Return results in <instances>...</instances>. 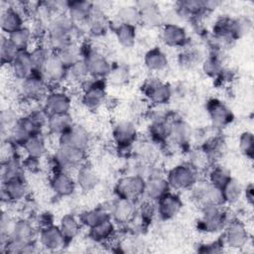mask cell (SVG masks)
<instances>
[{"label": "cell", "instance_id": "obj_1", "mask_svg": "<svg viewBox=\"0 0 254 254\" xmlns=\"http://www.w3.org/2000/svg\"><path fill=\"white\" fill-rule=\"evenodd\" d=\"M81 30L77 28L66 14H59L48 24L46 46L52 52H58L64 46L78 42Z\"/></svg>", "mask_w": 254, "mask_h": 254}, {"label": "cell", "instance_id": "obj_2", "mask_svg": "<svg viewBox=\"0 0 254 254\" xmlns=\"http://www.w3.org/2000/svg\"><path fill=\"white\" fill-rule=\"evenodd\" d=\"M86 151L78 148L58 145L52 157L53 171L63 170L68 172L77 169L86 162Z\"/></svg>", "mask_w": 254, "mask_h": 254}, {"label": "cell", "instance_id": "obj_3", "mask_svg": "<svg viewBox=\"0 0 254 254\" xmlns=\"http://www.w3.org/2000/svg\"><path fill=\"white\" fill-rule=\"evenodd\" d=\"M201 217L197 221L199 231L205 233H216L225 227L229 221L227 212L222 206L217 205H202Z\"/></svg>", "mask_w": 254, "mask_h": 254}, {"label": "cell", "instance_id": "obj_4", "mask_svg": "<svg viewBox=\"0 0 254 254\" xmlns=\"http://www.w3.org/2000/svg\"><path fill=\"white\" fill-rule=\"evenodd\" d=\"M199 172L188 162L178 164L169 170L166 178L171 189L176 190H190L199 180Z\"/></svg>", "mask_w": 254, "mask_h": 254}, {"label": "cell", "instance_id": "obj_5", "mask_svg": "<svg viewBox=\"0 0 254 254\" xmlns=\"http://www.w3.org/2000/svg\"><path fill=\"white\" fill-rule=\"evenodd\" d=\"M141 91L151 105H167L174 95V88L158 77L147 78L141 86Z\"/></svg>", "mask_w": 254, "mask_h": 254}, {"label": "cell", "instance_id": "obj_6", "mask_svg": "<svg viewBox=\"0 0 254 254\" xmlns=\"http://www.w3.org/2000/svg\"><path fill=\"white\" fill-rule=\"evenodd\" d=\"M18 91L20 95L28 101L43 100L50 91V85L45 79L42 71L33 70L28 77L18 81Z\"/></svg>", "mask_w": 254, "mask_h": 254}, {"label": "cell", "instance_id": "obj_7", "mask_svg": "<svg viewBox=\"0 0 254 254\" xmlns=\"http://www.w3.org/2000/svg\"><path fill=\"white\" fill-rule=\"evenodd\" d=\"M83 62L90 77L94 79H105L111 69L112 64L100 51L91 47L89 44L83 43Z\"/></svg>", "mask_w": 254, "mask_h": 254}, {"label": "cell", "instance_id": "obj_8", "mask_svg": "<svg viewBox=\"0 0 254 254\" xmlns=\"http://www.w3.org/2000/svg\"><path fill=\"white\" fill-rule=\"evenodd\" d=\"M105 79H89L83 86L81 92V103L89 110H96L107 101Z\"/></svg>", "mask_w": 254, "mask_h": 254}, {"label": "cell", "instance_id": "obj_9", "mask_svg": "<svg viewBox=\"0 0 254 254\" xmlns=\"http://www.w3.org/2000/svg\"><path fill=\"white\" fill-rule=\"evenodd\" d=\"M25 15H28L25 3L7 4L6 7H2L0 16L2 32L8 36L25 26Z\"/></svg>", "mask_w": 254, "mask_h": 254}, {"label": "cell", "instance_id": "obj_10", "mask_svg": "<svg viewBox=\"0 0 254 254\" xmlns=\"http://www.w3.org/2000/svg\"><path fill=\"white\" fill-rule=\"evenodd\" d=\"M145 179L139 175L128 174L121 177L114 187V192L117 197L137 201L144 196Z\"/></svg>", "mask_w": 254, "mask_h": 254}, {"label": "cell", "instance_id": "obj_11", "mask_svg": "<svg viewBox=\"0 0 254 254\" xmlns=\"http://www.w3.org/2000/svg\"><path fill=\"white\" fill-rule=\"evenodd\" d=\"M43 126L30 114L20 116L9 135L5 139H10L16 145L22 146L30 137L42 134Z\"/></svg>", "mask_w": 254, "mask_h": 254}, {"label": "cell", "instance_id": "obj_12", "mask_svg": "<svg viewBox=\"0 0 254 254\" xmlns=\"http://www.w3.org/2000/svg\"><path fill=\"white\" fill-rule=\"evenodd\" d=\"M113 142L120 152L130 153L134 144L138 140V131L136 125L131 120H121L115 124L112 130Z\"/></svg>", "mask_w": 254, "mask_h": 254}, {"label": "cell", "instance_id": "obj_13", "mask_svg": "<svg viewBox=\"0 0 254 254\" xmlns=\"http://www.w3.org/2000/svg\"><path fill=\"white\" fill-rule=\"evenodd\" d=\"M250 235L246 225L237 220L232 219L227 222L223 228L221 240L224 246L231 249H242L248 245Z\"/></svg>", "mask_w": 254, "mask_h": 254}, {"label": "cell", "instance_id": "obj_14", "mask_svg": "<svg viewBox=\"0 0 254 254\" xmlns=\"http://www.w3.org/2000/svg\"><path fill=\"white\" fill-rule=\"evenodd\" d=\"M192 190L193 198L202 205H217L223 206L225 204L221 189L210 185L207 181H197L190 190Z\"/></svg>", "mask_w": 254, "mask_h": 254}, {"label": "cell", "instance_id": "obj_15", "mask_svg": "<svg viewBox=\"0 0 254 254\" xmlns=\"http://www.w3.org/2000/svg\"><path fill=\"white\" fill-rule=\"evenodd\" d=\"M170 190L171 188L166 176L153 166L150 175L145 179L144 197L150 201L156 202L161 196Z\"/></svg>", "mask_w": 254, "mask_h": 254}, {"label": "cell", "instance_id": "obj_16", "mask_svg": "<svg viewBox=\"0 0 254 254\" xmlns=\"http://www.w3.org/2000/svg\"><path fill=\"white\" fill-rule=\"evenodd\" d=\"M90 134L82 125L73 123L65 132L58 137V145L78 148L87 151L90 144Z\"/></svg>", "mask_w": 254, "mask_h": 254}, {"label": "cell", "instance_id": "obj_17", "mask_svg": "<svg viewBox=\"0 0 254 254\" xmlns=\"http://www.w3.org/2000/svg\"><path fill=\"white\" fill-rule=\"evenodd\" d=\"M155 205L157 216L163 221H168L181 212L184 203L178 193L170 190L161 196L155 202Z\"/></svg>", "mask_w": 254, "mask_h": 254}, {"label": "cell", "instance_id": "obj_18", "mask_svg": "<svg viewBox=\"0 0 254 254\" xmlns=\"http://www.w3.org/2000/svg\"><path fill=\"white\" fill-rule=\"evenodd\" d=\"M43 107L49 114L69 113L71 108V98L64 89H50L43 99Z\"/></svg>", "mask_w": 254, "mask_h": 254}, {"label": "cell", "instance_id": "obj_19", "mask_svg": "<svg viewBox=\"0 0 254 254\" xmlns=\"http://www.w3.org/2000/svg\"><path fill=\"white\" fill-rule=\"evenodd\" d=\"M109 212L115 223L127 224L132 222L137 215L136 201L117 197L109 204Z\"/></svg>", "mask_w": 254, "mask_h": 254}, {"label": "cell", "instance_id": "obj_20", "mask_svg": "<svg viewBox=\"0 0 254 254\" xmlns=\"http://www.w3.org/2000/svg\"><path fill=\"white\" fill-rule=\"evenodd\" d=\"M192 132L193 130L186 120L173 117L170 124V134L167 143H171L177 148L184 149L191 143Z\"/></svg>", "mask_w": 254, "mask_h": 254}, {"label": "cell", "instance_id": "obj_21", "mask_svg": "<svg viewBox=\"0 0 254 254\" xmlns=\"http://www.w3.org/2000/svg\"><path fill=\"white\" fill-rule=\"evenodd\" d=\"M135 5L140 11V24L146 28H159L164 25V13L154 1H137Z\"/></svg>", "mask_w": 254, "mask_h": 254}, {"label": "cell", "instance_id": "obj_22", "mask_svg": "<svg viewBox=\"0 0 254 254\" xmlns=\"http://www.w3.org/2000/svg\"><path fill=\"white\" fill-rule=\"evenodd\" d=\"M206 111L212 126L217 129L226 127L234 119V115L230 108L217 98H211L207 101Z\"/></svg>", "mask_w": 254, "mask_h": 254}, {"label": "cell", "instance_id": "obj_23", "mask_svg": "<svg viewBox=\"0 0 254 254\" xmlns=\"http://www.w3.org/2000/svg\"><path fill=\"white\" fill-rule=\"evenodd\" d=\"M28 193V186L23 177L13 178L2 182L1 199L2 202L16 203L22 201Z\"/></svg>", "mask_w": 254, "mask_h": 254}, {"label": "cell", "instance_id": "obj_24", "mask_svg": "<svg viewBox=\"0 0 254 254\" xmlns=\"http://www.w3.org/2000/svg\"><path fill=\"white\" fill-rule=\"evenodd\" d=\"M38 243L39 246L47 251H58L68 244L60 227L55 224L43 227L39 230Z\"/></svg>", "mask_w": 254, "mask_h": 254}, {"label": "cell", "instance_id": "obj_25", "mask_svg": "<svg viewBox=\"0 0 254 254\" xmlns=\"http://www.w3.org/2000/svg\"><path fill=\"white\" fill-rule=\"evenodd\" d=\"M162 42L170 48H185L189 43L186 29L178 23H165L161 27Z\"/></svg>", "mask_w": 254, "mask_h": 254}, {"label": "cell", "instance_id": "obj_26", "mask_svg": "<svg viewBox=\"0 0 254 254\" xmlns=\"http://www.w3.org/2000/svg\"><path fill=\"white\" fill-rule=\"evenodd\" d=\"M66 71L67 67L55 52L51 53L42 69V73L49 85H58L65 81Z\"/></svg>", "mask_w": 254, "mask_h": 254}, {"label": "cell", "instance_id": "obj_27", "mask_svg": "<svg viewBox=\"0 0 254 254\" xmlns=\"http://www.w3.org/2000/svg\"><path fill=\"white\" fill-rule=\"evenodd\" d=\"M94 3L85 0H73L68 2L66 16L81 31L85 28V24L93 10Z\"/></svg>", "mask_w": 254, "mask_h": 254}, {"label": "cell", "instance_id": "obj_28", "mask_svg": "<svg viewBox=\"0 0 254 254\" xmlns=\"http://www.w3.org/2000/svg\"><path fill=\"white\" fill-rule=\"evenodd\" d=\"M50 185L53 191L61 197L71 195L77 187L74 177H71L68 172L63 170L53 171Z\"/></svg>", "mask_w": 254, "mask_h": 254}, {"label": "cell", "instance_id": "obj_29", "mask_svg": "<svg viewBox=\"0 0 254 254\" xmlns=\"http://www.w3.org/2000/svg\"><path fill=\"white\" fill-rule=\"evenodd\" d=\"M111 26V19L106 15L104 9L94 4L93 10L85 24V31L93 37L104 36Z\"/></svg>", "mask_w": 254, "mask_h": 254}, {"label": "cell", "instance_id": "obj_30", "mask_svg": "<svg viewBox=\"0 0 254 254\" xmlns=\"http://www.w3.org/2000/svg\"><path fill=\"white\" fill-rule=\"evenodd\" d=\"M175 13L182 19H198L208 13L205 8V0H184L176 3Z\"/></svg>", "mask_w": 254, "mask_h": 254}, {"label": "cell", "instance_id": "obj_31", "mask_svg": "<svg viewBox=\"0 0 254 254\" xmlns=\"http://www.w3.org/2000/svg\"><path fill=\"white\" fill-rule=\"evenodd\" d=\"M76 186L83 191H90L99 183V177L95 169L86 162L76 169L74 176Z\"/></svg>", "mask_w": 254, "mask_h": 254}, {"label": "cell", "instance_id": "obj_32", "mask_svg": "<svg viewBox=\"0 0 254 254\" xmlns=\"http://www.w3.org/2000/svg\"><path fill=\"white\" fill-rule=\"evenodd\" d=\"M35 235L36 228L33 222L25 218H16L11 229L9 238L19 243L27 244L35 241Z\"/></svg>", "mask_w": 254, "mask_h": 254}, {"label": "cell", "instance_id": "obj_33", "mask_svg": "<svg viewBox=\"0 0 254 254\" xmlns=\"http://www.w3.org/2000/svg\"><path fill=\"white\" fill-rule=\"evenodd\" d=\"M110 30L113 31L118 44L124 49H131L137 41V30L135 26L120 24L115 20H111Z\"/></svg>", "mask_w": 254, "mask_h": 254}, {"label": "cell", "instance_id": "obj_34", "mask_svg": "<svg viewBox=\"0 0 254 254\" xmlns=\"http://www.w3.org/2000/svg\"><path fill=\"white\" fill-rule=\"evenodd\" d=\"M115 222L112 218H108L88 228L87 236L93 242L103 244L111 241V239L115 236Z\"/></svg>", "mask_w": 254, "mask_h": 254}, {"label": "cell", "instance_id": "obj_35", "mask_svg": "<svg viewBox=\"0 0 254 254\" xmlns=\"http://www.w3.org/2000/svg\"><path fill=\"white\" fill-rule=\"evenodd\" d=\"M144 64L150 71L161 72L168 68L169 59L161 48L154 47L145 53Z\"/></svg>", "mask_w": 254, "mask_h": 254}, {"label": "cell", "instance_id": "obj_36", "mask_svg": "<svg viewBox=\"0 0 254 254\" xmlns=\"http://www.w3.org/2000/svg\"><path fill=\"white\" fill-rule=\"evenodd\" d=\"M16 81H21L33 72V66L29 58L28 51H21L14 62L8 66Z\"/></svg>", "mask_w": 254, "mask_h": 254}, {"label": "cell", "instance_id": "obj_37", "mask_svg": "<svg viewBox=\"0 0 254 254\" xmlns=\"http://www.w3.org/2000/svg\"><path fill=\"white\" fill-rule=\"evenodd\" d=\"M55 53L59 56V58L64 64V65L68 67L76 64L77 62L83 60V54H84L83 43H80V42L70 43Z\"/></svg>", "mask_w": 254, "mask_h": 254}, {"label": "cell", "instance_id": "obj_38", "mask_svg": "<svg viewBox=\"0 0 254 254\" xmlns=\"http://www.w3.org/2000/svg\"><path fill=\"white\" fill-rule=\"evenodd\" d=\"M25 157H31L41 160L48 152V145L43 134H37L30 137L23 145Z\"/></svg>", "mask_w": 254, "mask_h": 254}, {"label": "cell", "instance_id": "obj_39", "mask_svg": "<svg viewBox=\"0 0 254 254\" xmlns=\"http://www.w3.org/2000/svg\"><path fill=\"white\" fill-rule=\"evenodd\" d=\"M77 217L81 225L87 227L88 229L105 219L111 218V215L109 212V206L100 205V206L82 211Z\"/></svg>", "mask_w": 254, "mask_h": 254}, {"label": "cell", "instance_id": "obj_40", "mask_svg": "<svg viewBox=\"0 0 254 254\" xmlns=\"http://www.w3.org/2000/svg\"><path fill=\"white\" fill-rule=\"evenodd\" d=\"M73 124L70 113L50 114L46 128L51 135L59 137Z\"/></svg>", "mask_w": 254, "mask_h": 254}, {"label": "cell", "instance_id": "obj_41", "mask_svg": "<svg viewBox=\"0 0 254 254\" xmlns=\"http://www.w3.org/2000/svg\"><path fill=\"white\" fill-rule=\"evenodd\" d=\"M172 118L151 121L148 127V133L151 141L155 142L158 145H164L167 143L169 139L170 124Z\"/></svg>", "mask_w": 254, "mask_h": 254}, {"label": "cell", "instance_id": "obj_42", "mask_svg": "<svg viewBox=\"0 0 254 254\" xmlns=\"http://www.w3.org/2000/svg\"><path fill=\"white\" fill-rule=\"evenodd\" d=\"M200 147L209 158L211 164H213L223 156L226 150V142L221 136H212L206 138Z\"/></svg>", "mask_w": 254, "mask_h": 254}, {"label": "cell", "instance_id": "obj_43", "mask_svg": "<svg viewBox=\"0 0 254 254\" xmlns=\"http://www.w3.org/2000/svg\"><path fill=\"white\" fill-rule=\"evenodd\" d=\"M89 79H91V77L83 60L67 67L65 81L69 84L83 86Z\"/></svg>", "mask_w": 254, "mask_h": 254}, {"label": "cell", "instance_id": "obj_44", "mask_svg": "<svg viewBox=\"0 0 254 254\" xmlns=\"http://www.w3.org/2000/svg\"><path fill=\"white\" fill-rule=\"evenodd\" d=\"M25 169L23 166V158L13 157L6 161H1V182L23 177Z\"/></svg>", "mask_w": 254, "mask_h": 254}, {"label": "cell", "instance_id": "obj_45", "mask_svg": "<svg viewBox=\"0 0 254 254\" xmlns=\"http://www.w3.org/2000/svg\"><path fill=\"white\" fill-rule=\"evenodd\" d=\"M7 37L20 51H29L36 39L32 29L28 26H23Z\"/></svg>", "mask_w": 254, "mask_h": 254}, {"label": "cell", "instance_id": "obj_46", "mask_svg": "<svg viewBox=\"0 0 254 254\" xmlns=\"http://www.w3.org/2000/svg\"><path fill=\"white\" fill-rule=\"evenodd\" d=\"M58 226L60 227L67 243H69L71 240H73L77 236V234L79 233L80 227L82 225L79 222L78 217L72 214H64L61 218L60 224Z\"/></svg>", "mask_w": 254, "mask_h": 254}, {"label": "cell", "instance_id": "obj_47", "mask_svg": "<svg viewBox=\"0 0 254 254\" xmlns=\"http://www.w3.org/2000/svg\"><path fill=\"white\" fill-rule=\"evenodd\" d=\"M28 53L33 69L36 71H42L52 51L46 45L40 43L34 44L28 51Z\"/></svg>", "mask_w": 254, "mask_h": 254}, {"label": "cell", "instance_id": "obj_48", "mask_svg": "<svg viewBox=\"0 0 254 254\" xmlns=\"http://www.w3.org/2000/svg\"><path fill=\"white\" fill-rule=\"evenodd\" d=\"M106 83L119 87L128 83L130 80V70L127 65L122 64H116L111 66V69L105 77Z\"/></svg>", "mask_w": 254, "mask_h": 254}, {"label": "cell", "instance_id": "obj_49", "mask_svg": "<svg viewBox=\"0 0 254 254\" xmlns=\"http://www.w3.org/2000/svg\"><path fill=\"white\" fill-rule=\"evenodd\" d=\"M201 68L208 77L215 79L224 68L219 52H211L206 58H204L201 61Z\"/></svg>", "mask_w": 254, "mask_h": 254}, {"label": "cell", "instance_id": "obj_50", "mask_svg": "<svg viewBox=\"0 0 254 254\" xmlns=\"http://www.w3.org/2000/svg\"><path fill=\"white\" fill-rule=\"evenodd\" d=\"M114 20L120 24L137 27L140 24V11L135 4L121 6L118 8Z\"/></svg>", "mask_w": 254, "mask_h": 254}, {"label": "cell", "instance_id": "obj_51", "mask_svg": "<svg viewBox=\"0 0 254 254\" xmlns=\"http://www.w3.org/2000/svg\"><path fill=\"white\" fill-rule=\"evenodd\" d=\"M244 187L242 184L234 178H231L222 188V194L224 198V202L228 204H234L240 200L243 196Z\"/></svg>", "mask_w": 254, "mask_h": 254}, {"label": "cell", "instance_id": "obj_52", "mask_svg": "<svg viewBox=\"0 0 254 254\" xmlns=\"http://www.w3.org/2000/svg\"><path fill=\"white\" fill-rule=\"evenodd\" d=\"M231 178L230 172L221 165L214 164L208 168L207 182L214 187L221 189Z\"/></svg>", "mask_w": 254, "mask_h": 254}, {"label": "cell", "instance_id": "obj_53", "mask_svg": "<svg viewBox=\"0 0 254 254\" xmlns=\"http://www.w3.org/2000/svg\"><path fill=\"white\" fill-rule=\"evenodd\" d=\"M21 51L9 40L6 35H2L0 42V58L2 65L9 66L17 58Z\"/></svg>", "mask_w": 254, "mask_h": 254}, {"label": "cell", "instance_id": "obj_54", "mask_svg": "<svg viewBox=\"0 0 254 254\" xmlns=\"http://www.w3.org/2000/svg\"><path fill=\"white\" fill-rule=\"evenodd\" d=\"M189 160L187 161L190 165H191L198 172L204 169H208L211 164L209 158L203 151V149L199 146L195 149L189 151Z\"/></svg>", "mask_w": 254, "mask_h": 254}, {"label": "cell", "instance_id": "obj_55", "mask_svg": "<svg viewBox=\"0 0 254 254\" xmlns=\"http://www.w3.org/2000/svg\"><path fill=\"white\" fill-rule=\"evenodd\" d=\"M253 28V22L248 16H239L232 18V35L234 40L247 36Z\"/></svg>", "mask_w": 254, "mask_h": 254}, {"label": "cell", "instance_id": "obj_56", "mask_svg": "<svg viewBox=\"0 0 254 254\" xmlns=\"http://www.w3.org/2000/svg\"><path fill=\"white\" fill-rule=\"evenodd\" d=\"M19 118H20V116L18 115V113L10 107H7L1 111L0 128H1L2 136H5L7 134V137H8L11 129L14 127V125L16 124V122L18 121Z\"/></svg>", "mask_w": 254, "mask_h": 254}, {"label": "cell", "instance_id": "obj_57", "mask_svg": "<svg viewBox=\"0 0 254 254\" xmlns=\"http://www.w3.org/2000/svg\"><path fill=\"white\" fill-rule=\"evenodd\" d=\"M238 148L242 155L248 159H252L254 155V137L252 132L244 131L238 139Z\"/></svg>", "mask_w": 254, "mask_h": 254}, {"label": "cell", "instance_id": "obj_58", "mask_svg": "<svg viewBox=\"0 0 254 254\" xmlns=\"http://www.w3.org/2000/svg\"><path fill=\"white\" fill-rule=\"evenodd\" d=\"M199 52H197L194 49H187L184 50L182 53H180L179 58H178V62L179 64L182 67L185 68H190L192 66H194L195 64H197L198 63H201L202 60H200L199 57Z\"/></svg>", "mask_w": 254, "mask_h": 254}, {"label": "cell", "instance_id": "obj_59", "mask_svg": "<svg viewBox=\"0 0 254 254\" xmlns=\"http://www.w3.org/2000/svg\"><path fill=\"white\" fill-rule=\"evenodd\" d=\"M223 247H224L223 242H222L221 238H219L215 241L199 244L197 246L196 251L199 253H218L223 250Z\"/></svg>", "mask_w": 254, "mask_h": 254}, {"label": "cell", "instance_id": "obj_60", "mask_svg": "<svg viewBox=\"0 0 254 254\" xmlns=\"http://www.w3.org/2000/svg\"><path fill=\"white\" fill-rule=\"evenodd\" d=\"M243 196L245 197L246 202H247L249 205H252V204H253V201H254V193H253V185H252V184H249V185H247L246 187H244V190H243Z\"/></svg>", "mask_w": 254, "mask_h": 254}]
</instances>
